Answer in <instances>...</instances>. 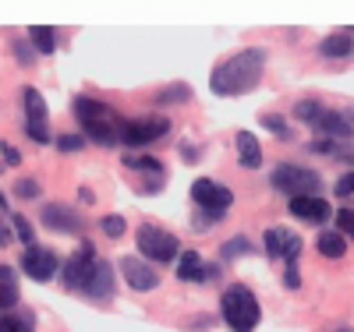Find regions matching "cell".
Listing matches in <instances>:
<instances>
[{
	"instance_id": "8992f818",
	"label": "cell",
	"mask_w": 354,
	"mask_h": 332,
	"mask_svg": "<svg viewBox=\"0 0 354 332\" xmlns=\"http://www.w3.org/2000/svg\"><path fill=\"white\" fill-rule=\"evenodd\" d=\"M192 202L202 208V213L223 216L227 208L234 205V191L227 184H220V180H213V177H198L192 184Z\"/></svg>"
},
{
	"instance_id": "7c38bea8",
	"label": "cell",
	"mask_w": 354,
	"mask_h": 332,
	"mask_svg": "<svg viewBox=\"0 0 354 332\" xmlns=\"http://www.w3.org/2000/svg\"><path fill=\"white\" fill-rule=\"evenodd\" d=\"M121 273H124V283L135 290V293H149L160 286V273L149 265V262H142L135 255H124L121 258Z\"/></svg>"
},
{
	"instance_id": "5b68a950",
	"label": "cell",
	"mask_w": 354,
	"mask_h": 332,
	"mask_svg": "<svg viewBox=\"0 0 354 332\" xmlns=\"http://www.w3.org/2000/svg\"><path fill=\"white\" fill-rule=\"evenodd\" d=\"M135 244H138V251H142V258H149V262H174L177 258V251H181V240H177L170 230H163V226H138V233H135Z\"/></svg>"
},
{
	"instance_id": "52a82bcc",
	"label": "cell",
	"mask_w": 354,
	"mask_h": 332,
	"mask_svg": "<svg viewBox=\"0 0 354 332\" xmlns=\"http://www.w3.org/2000/svg\"><path fill=\"white\" fill-rule=\"evenodd\" d=\"M21 273L28 280H36V283H50L57 273H61V258H57V251H50V248L32 244L21 255Z\"/></svg>"
},
{
	"instance_id": "60d3db41",
	"label": "cell",
	"mask_w": 354,
	"mask_h": 332,
	"mask_svg": "<svg viewBox=\"0 0 354 332\" xmlns=\"http://www.w3.org/2000/svg\"><path fill=\"white\" fill-rule=\"evenodd\" d=\"M340 332H354V329H340Z\"/></svg>"
},
{
	"instance_id": "ac0fdd59",
	"label": "cell",
	"mask_w": 354,
	"mask_h": 332,
	"mask_svg": "<svg viewBox=\"0 0 354 332\" xmlns=\"http://www.w3.org/2000/svg\"><path fill=\"white\" fill-rule=\"evenodd\" d=\"M213 273H216V265H205L198 251H185L177 258V280L181 283H205Z\"/></svg>"
},
{
	"instance_id": "ba28073f",
	"label": "cell",
	"mask_w": 354,
	"mask_h": 332,
	"mask_svg": "<svg viewBox=\"0 0 354 332\" xmlns=\"http://www.w3.org/2000/svg\"><path fill=\"white\" fill-rule=\"evenodd\" d=\"M21 99H25V131H28V138H32L36 145H46L50 131H46V99H43V92L28 85L21 92Z\"/></svg>"
},
{
	"instance_id": "e0dca14e",
	"label": "cell",
	"mask_w": 354,
	"mask_h": 332,
	"mask_svg": "<svg viewBox=\"0 0 354 332\" xmlns=\"http://www.w3.org/2000/svg\"><path fill=\"white\" fill-rule=\"evenodd\" d=\"M82 293L96 297V300H106V297L113 293V265H110V262H103V258H96V265H93V273H88V280H85Z\"/></svg>"
},
{
	"instance_id": "4316f807",
	"label": "cell",
	"mask_w": 354,
	"mask_h": 332,
	"mask_svg": "<svg viewBox=\"0 0 354 332\" xmlns=\"http://www.w3.org/2000/svg\"><path fill=\"white\" fill-rule=\"evenodd\" d=\"M248 251H252L248 237H230L227 244H223V258H241V255H248Z\"/></svg>"
},
{
	"instance_id": "f546056e",
	"label": "cell",
	"mask_w": 354,
	"mask_h": 332,
	"mask_svg": "<svg viewBox=\"0 0 354 332\" xmlns=\"http://www.w3.org/2000/svg\"><path fill=\"white\" fill-rule=\"evenodd\" d=\"M103 233L106 237H124V230H128V223H124V216H103Z\"/></svg>"
},
{
	"instance_id": "9a60e30c",
	"label": "cell",
	"mask_w": 354,
	"mask_h": 332,
	"mask_svg": "<svg viewBox=\"0 0 354 332\" xmlns=\"http://www.w3.org/2000/svg\"><path fill=\"white\" fill-rule=\"evenodd\" d=\"M124 166L145 173V184H142L145 195L160 191V188H163V180H167V170H163V163H160L156 156H135V153H128V156H124Z\"/></svg>"
},
{
	"instance_id": "7402d4cb",
	"label": "cell",
	"mask_w": 354,
	"mask_h": 332,
	"mask_svg": "<svg viewBox=\"0 0 354 332\" xmlns=\"http://www.w3.org/2000/svg\"><path fill=\"white\" fill-rule=\"evenodd\" d=\"M18 304V280L8 265H0V308H15Z\"/></svg>"
},
{
	"instance_id": "d4e9b609",
	"label": "cell",
	"mask_w": 354,
	"mask_h": 332,
	"mask_svg": "<svg viewBox=\"0 0 354 332\" xmlns=\"http://www.w3.org/2000/svg\"><path fill=\"white\" fill-rule=\"evenodd\" d=\"M174 103H192V88L188 85H170L160 92V106H174Z\"/></svg>"
},
{
	"instance_id": "6da1fadb",
	"label": "cell",
	"mask_w": 354,
	"mask_h": 332,
	"mask_svg": "<svg viewBox=\"0 0 354 332\" xmlns=\"http://www.w3.org/2000/svg\"><path fill=\"white\" fill-rule=\"evenodd\" d=\"M266 75V50L252 46V50H238L234 57L220 60V64L213 68V78H209V88L216 96H245L252 92V88L262 81Z\"/></svg>"
},
{
	"instance_id": "7a4b0ae2",
	"label": "cell",
	"mask_w": 354,
	"mask_h": 332,
	"mask_svg": "<svg viewBox=\"0 0 354 332\" xmlns=\"http://www.w3.org/2000/svg\"><path fill=\"white\" fill-rule=\"evenodd\" d=\"M220 311H223V322L234 329V332H255L259 322H262V308L255 293L245 286V283H230L220 297Z\"/></svg>"
},
{
	"instance_id": "1f68e13d",
	"label": "cell",
	"mask_w": 354,
	"mask_h": 332,
	"mask_svg": "<svg viewBox=\"0 0 354 332\" xmlns=\"http://www.w3.org/2000/svg\"><path fill=\"white\" fill-rule=\"evenodd\" d=\"M15 195H18V198H39V180H32V177L18 180V184H15Z\"/></svg>"
},
{
	"instance_id": "cb8c5ba5",
	"label": "cell",
	"mask_w": 354,
	"mask_h": 332,
	"mask_svg": "<svg viewBox=\"0 0 354 332\" xmlns=\"http://www.w3.org/2000/svg\"><path fill=\"white\" fill-rule=\"evenodd\" d=\"M312 153H322V156H337V159H351V148L344 141H333V138H319L308 145Z\"/></svg>"
},
{
	"instance_id": "603a6c76",
	"label": "cell",
	"mask_w": 354,
	"mask_h": 332,
	"mask_svg": "<svg viewBox=\"0 0 354 332\" xmlns=\"http://www.w3.org/2000/svg\"><path fill=\"white\" fill-rule=\"evenodd\" d=\"M28 39H32V46L39 53H53L57 50V32L46 28V25H32V28H28Z\"/></svg>"
},
{
	"instance_id": "e575fe53",
	"label": "cell",
	"mask_w": 354,
	"mask_h": 332,
	"mask_svg": "<svg viewBox=\"0 0 354 332\" xmlns=\"http://www.w3.org/2000/svg\"><path fill=\"white\" fill-rule=\"evenodd\" d=\"M0 156H4V163H8V166H18V163H21V153H18V148H15L11 141H0Z\"/></svg>"
},
{
	"instance_id": "8d00e7d4",
	"label": "cell",
	"mask_w": 354,
	"mask_h": 332,
	"mask_svg": "<svg viewBox=\"0 0 354 332\" xmlns=\"http://www.w3.org/2000/svg\"><path fill=\"white\" fill-rule=\"evenodd\" d=\"M15 57L21 60V64H32V50H28V46H21V43L15 46Z\"/></svg>"
},
{
	"instance_id": "ffe728a7",
	"label": "cell",
	"mask_w": 354,
	"mask_h": 332,
	"mask_svg": "<svg viewBox=\"0 0 354 332\" xmlns=\"http://www.w3.org/2000/svg\"><path fill=\"white\" fill-rule=\"evenodd\" d=\"M315 248L322 258H344L347 255V237L337 233V230H322L319 240H315Z\"/></svg>"
},
{
	"instance_id": "f35d334b",
	"label": "cell",
	"mask_w": 354,
	"mask_h": 332,
	"mask_svg": "<svg viewBox=\"0 0 354 332\" xmlns=\"http://www.w3.org/2000/svg\"><path fill=\"white\" fill-rule=\"evenodd\" d=\"M181 153L188 156V163H198V159H195V156H198V148H195V145H188V141H185V145H181Z\"/></svg>"
},
{
	"instance_id": "5bb4252c",
	"label": "cell",
	"mask_w": 354,
	"mask_h": 332,
	"mask_svg": "<svg viewBox=\"0 0 354 332\" xmlns=\"http://www.w3.org/2000/svg\"><path fill=\"white\" fill-rule=\"evenodd\" d=\"M71 113L78 117V124L82 128H93V124H113V110L106 106V103H100V99H93V96H75V103H71Z\"/></svg>"
},
{
	"instance_id": "4dcf8cb0",
	"label": "cell",
	"mask_w": 354,
	"mask_h": 332,
	"mask_svg": "<svg viewBox=\"0 0 354 332\" xmlns=\"http://www.w3.org/2000/svg\"><path fill=\"white\" fill-rule=\"evenodd\" d=\"M53 145L61 148V153H78V148L85 145V138H82V135H57Z\"/></svg>"
},
{
	"instance_id": "44dd1931",
	"label": "cell",
	"mask_w": 354,
	"mask_h": 332,
	"mask_svg": "<svg viewBox=\"0 0 354 332\" xmlns=\"http://www.w3.org/2000/svg\"><path fill=\"white\" fill-rule=\"evenodd\" d=\"M319 53H322V57H330V60H344V57H351V53H354V36L340 32V36H330V39H322Z\"/></svg>"
},
{
	"instance_id": "484cf974",
	"label": "cell",
	"mask_w": 354,
	"mask_h": 332,
	"mask_svg": "<svg viewBox=\"0 0 354 332\" xmlns=\"http://www.w3.org/2000/svg\"><path fill=\"white\" fill-rule=\"evenodd\" d=\"M262 128H270L280 141H290V131H287V120L280 113H262Z\"/></svg>"
},
{
	"instance_id": "2e32d148",
	"label": "cell",
	"mask_w": 354,
	"mask_h": 332,
	"mask_svg": "<svg viewBox=\"0 0 354 332\" xmlns=\"http://www.w3.org/2000/svg\"><path fill=\"white\" fill-rule=\"evenodd\" d=\"M290 216H298L301 223H326L333 216V208L326 198H319V195H301V198H290Z\"/></svg>"
},
{
	"instance_id": "30bf717a",
	"label": "cell",
	"mask_w": 354,
	"mask_h": 332,
	"mask_svg": "<svg viewBox=\"0 0 354 332\" xmlns=\"http://www.w3.org/2000/svg\"><path fill=\"white\" fill-rule=\"evenodd\" d=\"M262 244H266V255H270V258H283L290 265V262H298L305 240L294 230H287V226H270L262 233Z\"/></svg>"
},
{
	"instance_id": "74e56055",
	"label": "cell",
	"mask_w": 354,
	"mask_h": 332,
	"mask_svg": "<svg viewBox=\"0 0 354 332\" xmlns=\"http://www.w3.org/2000/svg\"><path fill=\"white\" fill-rule=\"evenodd\" d=\"M11 244V230L4 226V213H0V248H8Z\"/></svg>"
},
{
	"instance_id": "d6a6232c",
	"label": "cell",
	"mask_w": 354,
	"mask_h": 332,
	"mask_svg": "<svg viewBox=\"0 0 354 332\" xmlns=\"http://www.w3.org/2000/svg\"><path fill=\"white\" fill-rule=\"evenodd\" d=\"M0 332H32V329H28V322H21V318L0 315Z\"/></svg>"
},
{
	"instance_id": "ab89813d",
	"label": "cell",
	"mask_w": 354,
	"mask_h": 332,
	"mask_svg": "<svg viewBox=\"0 0 354 332\" xmlns=\"http://www.w3.org/2000/svg\"><path fill=\"white\" fill-rule=\"evenodd\" d=\"M4 208H8V198H4V195H0V213H4Z\"/></svg>"
},
{
	"instance_id": "836d02e7",
	"label": "cell",
	"mask_w": 354,
	"mask_h": 332,
	"mask_svg": "<svg viewBox=\"0 0 354 332\" xmlns=\"http://www.w3.org/2000/svg\"><path fill=\"white\" fill-rule=\"evenodd\" d=\"M333 191H337L340 198H351V195H354V173H344L337 184H333Z\"/></svg>"
},
{
	"instance_id": "3957f363",
	"label": "cell",
	"mask_w": 354,
	"mask_h": 332,
	"mask_svg": "<svg viewBox=\"0 0 354 332\" xmlns=\"http://www.w3.org/2000/svg\"><path fill=\"white\" fill-rule=\"evenodd\" d=\"M294 117L312 124L319 135H326L333 141H344V138L354 135V110L340 113V110H330V106H322L315 99H301L298 106H294Z\"/></svg>"
},
{
	"instance_id": "9c48e42d",
	"label": "cell",
	"mask_w": 354,
	"mask_h": 332,
	"mask_svg": "<svg viewBox=\"0 0 354 332\" xmlns=\"http://www.w3.org/2000/svg\"><path fill=\"white\" fill-rule=\"evenodd\" d=\"M167 131H170V120L153 113V117H138V120H128V124H121V141H128V145H153V141H160Z\"/></svg>"
},
{
	"instance_id": "277c9868",
	"label": "cell",
	"mask_w": 354,
	"mask_h": 332,
	"mask_svg": "<svg viewBox=\"0 0 354 332\" xmlns=\"http://www.w3.org/2000/svg\"><path fill=\"white\" fill-rule=\"evenodd\" d=\"M270 184L280 191V195H290V198H301V195H319L322 188V177L308 166H298V163H280L273 173H270Z\"/></svg>"
},
{
	"instance_id": "d590c367",
	"label": "cell",
	"mask_w": 354,
	"mask_h": 332,
	"mask_svg": "<svg viewBox=\"0 0 354 332\" xmlns=\"http://www.w3.org/2000/svg\"><path fill=\"white\" fill-rule=\"evenodd\" d=\"M283 283H287L290 290H298V286H301V276H298V262H290V265H287V276H283Z\"/></svg>"
},
{
	"instance_id": "f1b7e54d",
	"label": "cell",
	"mask_w": 354,
	"mask_h": 332,
	"mask_svg": "<svg viewBox=\"0 0 354 332\" xmlns=\"http://www.w3.org/2000/svg\"><path fill=\"white\" fill-rule=\"evenodd\" d=\"M15 219V233L21 237V244H28V248H32L36 244V233H32V223H28L25 216H11Z\"/></svg>"
},
{
	"instance_id": "83f0119b",
	"label": "cell",
	"mask_w": 354,
	"mask_h": 332,
	"mask_svg": "<svg viewBox=\"0 0 354 332\" xmlns=\"http://www.w3.org/2000/svg\"><path fill=\"white\" fill-rule=\"evenodd\" d=\"M333 216H337V233L354 240V208H340V213H333Z\"/></svg>"
},
{
	"instance_id": "d6986e66",
	"label": "cell",
	"mask_w": 354,
	"mask_h": 332,
	"mask_svg": "<svg viewBox=\"0 0 354 332\" xmlns=\"http://www.w3.org/2000/svg\"><path fill=\"white\" fill-rule=\"evenodd\" d=\"M238 163L245 170H259L262 166V145L252 131H238Z\"/></svg>"
},
{
	"instance_id": "8fae6325",
	"label": "cell",
	"mask_w": 354,
	"mask_h": 332,
	"mask_svg": "<svg viewBox=\"0 0 354 332\" xmlns=\"http://www.w3.org/2000/svg\"><path fill=\"white\" fill-rule=\"evenodd\" d=\"M93 265H96V248L88 244V240H82L78 244V251L64 262V268H61V280H64V286L68 290H82L85 286V280H88V273H93Z\"/></svg>"
},
{
	"instance_id": "4fadbf2b",
	"label": "cell",
	"mask_w": 354,
	"mask_h": 332,
	"mask_svg": "<svg viewBox=\"0 0 354 332\" xmlns=\"http://www.w3.org/2000/svg\"><path fill=\"white\" fill-rule=\"evenodd\" d=\"M43 226L57 230V233H78V230H85V219L78 216V208H71L64 202H50L43 208Z\"/></svg>"
}]
</instances>
